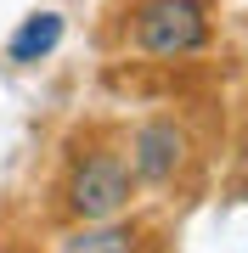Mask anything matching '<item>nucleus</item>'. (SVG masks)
Returning a JSON list of instances; mask_svg holds the SVG:
<instances>
[{
    "mask_svg": "<svg viewBox=\"0 0 248 253\" xmlns=\"http://www.w3.org/2000/svg\"><path fill=\"white\" fill-rule=\"evenodd\" d=\"M130 191H136V169H130L124 152H85L74 169H68V186H62V203L68 214L85 219V225H101V219H119L130 208Z\"/></svg>",
    "mask_w": 248,
    "mask_h": 253,
    "instance_id": "1",
    "label": "nucleus"
},
{
    "mask_svg": "<svg viewBox=\"0 0 248 253\" xmlns=\"http://www.w3.org/2000/svg\"><path fill=\"white\" fill-rule=\"evenodd\" d=\"M130 40H136V51L164 56V62L198 56L209 45V11H203V0H141L130 11Z\"/></svg>",
    "mask_w": 248,
    "mask_h": 253,
    "instance_id": "2",
    "label": "nucleus"
},
{
    "mask_svg": "<svg viewBox=\"0 0 248 253\" xmlns=\"http://www.w3.org/2000/svg\"><path fill=\"white\" fill-rule=\"evenodd\" d=\"M186 152H192V135L175 118H152V124H141L130 135V169H136V180H152V186L175 180Z\"/></svg>",
    "mask_w": 248,
    "mask_h": 253,
    "instance_id": "3",
    "label": "nucleus"
},
{
    "mask_svg": "<svg viewBox=\"0 0 248 253\" xmlns=\"http://www.w3.org/2000/svg\"><path fill=\"white\" fill-rule=\"evenodd\" d=\"M56 45H62V17H56V11H28V17L17 23V34H11L6 56L17 68H34V62H46Z\"/></svg>",
    "mask_w": 248,
    "mask_h": 253,
    "instance_id": "4",
    "label": "nucleus"
},
{
    "mask_svg": "<svg viewBox=\"0 0 248 253\" xmlns=\"http://www.w3.org/2000/svg\"><path fill=\"white\" fill-rule=\"evenodd\" d=\"M62 253H136V231L119 225V219H101V225L62 236Z\"/></svg>",
    "mask_w": 248,
    "mask_h": 253,
    "instance_id": "5",
    "label": "nucleus"
}]
</instances>
